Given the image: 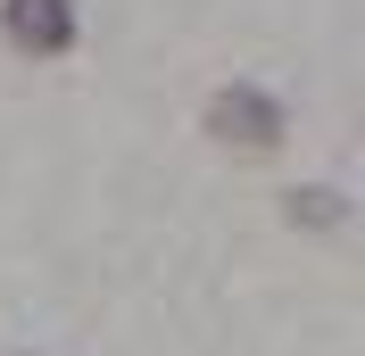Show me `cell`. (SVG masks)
<instances>
[{"mask_svg": "<svg viewBox=\"0 0 365 356\" xmlns=\"http://www.w3.org/2000/svg\"><path fill=\"white\" fill-rule=\"evenodd\" d=\"M291 216H307V224H341V199H332V191H307Z\"/></svg>", "mask_w": 365, "mask_h": 356, "instance_id": "cell-3", "label": "cell"}, {"mask_svg": "<svg viewBox=\"0 0 365 356\" xmlns=\"http://www.w3.org/2000/svg\"><path fill=\"white\" fill-rule=\"evenodd\" d=\"M9 33H17L25 50H67L75 17H67V0H9Z\"/></svg>", "mask_w": 365, "mask_h": 356, "instance_id": "cell-2", "label": "cell"}, {"mask_svg": "<svg viewBox=\"0 0 365 356\" xmlns=\"http://www.w3.org/2000/svg\"><path fill=\"white\" fill-rule=\"evenodd\" d=\"M216 133L266 150V141L282 133V108H274V100H257V91H225V100H216Z\"/></svg>", "mask_w": 365, "mask_h": 356, "instance_id": "cell-1", "label": "cell"}]
</instances>
